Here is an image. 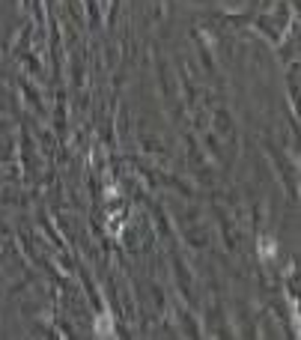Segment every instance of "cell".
Wrapping results in <instances>:
<instances>
[{"mask_svg": "<svg viewBox=\"0 0 301 340\" xmlns=\"http://www.w3.org/2000/svg\"><path fill=\"white\" fill-rule=\"evenodd\" d=\"M96 334H99V337H110V334H113V322H110V316H101L99 322H96Z\"/></svg>", "mask_w": 301, "mask_h": 340, "instance_id": "1", "label": "cell"}]
</instances>
